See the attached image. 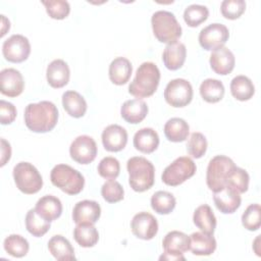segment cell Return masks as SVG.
Masks as SVG:
<instances>
[{"label":"cell","mask_w":261,"mask_h":261,"mask_svg":"<svg viewBox=\"0 0 261 261\" xmlns=\"http://www.w3.org/2000/svg\"><path fill=\"white\" fill-rule=\"evenodd\" d=\"M100 176L106 179H115L119 175L120 164L119 161L111 156L104 157L98 164L97 167Z\"/></svg>","instance_id":"41"},{"label":"cell","mask_w":261,"mask_h":261,"mask_svg":"<svg viewBox=\"0 0 261 261\" xmlns=\"http://www.w3.org/2000/svg\"><path fill=\"white\" fill-rule=\"evenodd\" d=\"M193 221L202 232L213 234L216 227V217L209 205L203 204L197 207L193 215Z\"/></svg>","instance_id":"26"},{"label":"cell","mask_w":261,"mask_h":261,"mask_svg":"<svg viewBox=\"0 0 261 261\" xmlns=\"http://www.w3.org/2000/svg\"><path fill=\"white\" fill-rule=\"evenodd\" d=\"M197 170L195 162L188 156L176 158L162 173V181L171 187H176L192 177Z\"/></svg>","instance_id":"8"},{"label":"cell","mask_w":261,"mask_h":261,"mask_svg":"<svg viewBox=\"0 0 261 261\" xmlns=\"http://www.w3.org/2000/svg\"><path fill=\"white\" fill-rule=\"evenodd\" d=\"M2 53L7 61L20 63L28 59L31 53V44L24 36L12 35L3 42Z\"/></svg>","instance_id":"11"},{"label":"cell","mask_w":261,"mask_h":261,"mask_svg":"<svg viewBox=\"0 0 261 261\" xmlns=\"http://www.w3.org/2000/svg\"><path fill=\"white\" fill-rule=\"evenodd\" d=\"M11 157V147L10 144L4 140L1 139V166H4L7 161H9Z\"/></svg>","instance_id":"46"},{"label":"cell","mask_w":261,"mask_h":261,"mask_svg":"<svg viewBox=\"0 0 261 261\" xmlns=\"http://www.w3.org/2000/svg\"><path fill=\"white\" fill-rule=\"evenodd\" d=\"M62 106L71 117L80 118L87 111V102L85 98L75 91H66L62 95Z\"/></svg>","instance_id":"27"},{"label":"cell","mask_w":261,"mask_h":261,"mask_svg":"<svg viewBox=\"0 0 261 261\" xmlns=\"http://www.w3.org/2000/svg\"><path fill=\"white\" fill-rule=\"evenodd\" d=\"M121 117L128 123L137 124L145 119L148 114V106L141 99L125 101L120 108Z\"/></svg>","instance_id":"21"},{"label":"cell","mask_w":261,"mask_h":261,"mask_svg":"<svg viewBox=\"0 0 261 261\" xmlns=\"http://www.w3.org/2000/svg\"><path fill=\"white\" fill-rule=\"evenodd\" d=\"M159 146V136L151 127H143L134 136V147L145 154L154 152Z\"/></svg>","instance_id":"22"},{"label":"cell","mask_w":261,"mask_h":261,"mask_svg":"<svg viewBox=\"0 0 261 261\" xmlns=\"http://www.w3.org/2000/svg\"><path fill=\"white\" fill-rule=\"evenodd\" d=\"M127 143V132L118 124L106 126L102 133V144L109 152L121 151Z\"/></svg>","instance_id":"17"},{"label":"cell","mask_w":261,"mask_h":261,"mask_svg":"<svg viewBox=\"0 0 261 261\" xmlns=\"http://www.w3.org/2000/svg\"><path fill=\"white\" fill-rule=\"evenodd\" d=\"M249 179H250V176L248 172L245 169L236 166L228 177L227 185L233 188L240 194H243L248 191Z\"/></svg>","instance_id":"42"},{"label":"cell","mask_w":261,"mask_h":261,"mask_svg":"<svg viewBox=\"0 0 261 261\" xmlns=\"http://www.w3.org/2000/svg\"><path fill=\"white\" fill-rule=\"evenodd\" d=\"M42 4L46 7V11L49 16L54 19H63L70 12V5L64 0L42 1Z\"/></svg>","instance_id":"43"},{"label":"cell","mask_w":261,"mask_h":261,"mask_svg":"<svg viewBox=\"0 0 261 261\" xmlns=\"http://www.w3.org/2000/svg\"><path fill=\"white\" fill-rule=\"evenodd\" d=\"M75 242L84 248L94 247L99 240V232L94 224H76L73 229Z\"/></svg>","instance_id":"33"},{"label":"cell","mask_w":261,"mask_h":261,"mask_svg":"<svg viewBox=\"0 0 261 261\" xmlns=\"http://www.w3.org/2000/svg\"><path fill=\"white\" fill-rule=\"evenodd\" d=\"M186 56L187 49L185 44L175 41L166 45L162 54V60L166 68L169 70H176L184 65Z\"/></svg>","instance_id":"20"},{"label":"cell","mask_w":261,"mask_h":261,"mask_svg":"<svg viewBox=\"0 0 261 261\" xmlns=\"http://www.w3.org/2000/svg\"><path fill=\"white\" fill-rule=\"evenodd\" d=\"M152 30L155 38L161 42L170 44L181 36V27L173 13L158 10L151 17Z\"/></svg>","instance_id":"4"},{"label":"cell","mask_w":261,"mask_h":261,"mask_svg":"<svg viewBox=\"0 0 261 261\" xmlns=\"http://www.w3.org/2000/svg\"><path fill=\"white\" fill-rule=\"evenodd\" d=\"M209 62L212 70L215 73L220 75H226L232 71L236 63V58L233 53L228 48L223 46L212 51Z\"/></svg>","instance_id":"18"},{"label":"cell","mask_w":261,"mask_h":261,"mask_svg":"<svg viewBox=\"0 0 261 261\" xmlns=\"http://www.w3.org/2000/svg\"><path fill=\"white\" fill-rule=\"evenodd\" d=\"M25 227L34 237H42L50 229V221L38 214L36 209H30L25 215Z\"/></svg>","instance_id":"35"},{"label":"cell","mask_w":261,"mask_h":261,"mask_svg":"<svg viewBox=\"0 0 261 261\" xmlns=\"http://www.w3.org/2000/svg\"><path fill=\"white\" fill-rule=\"evenodd\" d=\"M209 16V10L206 6L200 4L189 5L184 11V19L191 28H196L204 22Z\"/></svg>","instance_id":"37"},{"label":"cell","mask_w":261,"mask_h":261,"mask_svg":"<svg viewBox=\"0 0 261 261\" xmlns=\"http://www.w3.org/2000/svg\"><path fill=\"white\" fill-rule=\"evenodd\" d=\"M176 205L174 196L166 191H158L151 197V207L158 214H169Z\"/></svg>","instance_id":"34"},{"label":"cell","mask_w":261,"mask_h":261,"mask_svg":"<svg viewBox=\"0 0 261 261\" xmlns=\"http://www.w3.org/2000/svg\"><path fill=\"white\" fill-rule=\"evenodd\" d=\"M133 71L132 63L125 57L114 58L109 65V79L117 86L124 85L128 82Z\"/></svg>","instance_id":"25"},{"label":"cell","mask_w":261,"mask_h":261,"mask_svg":"<svg viewBox=\"0 0 261 261\" xmlns=\"http://www.w3.org/2000/svg\"><path fill=\"white\" fill-rule=\"evenodd\" d=\"M130 228L137 238L149 241L156 236L158 231V222L151 213L139 212L133 217Z\"/></svg>","instance_id":"13"},{"label":"cell","mask_w":261,"mask_h":261,"mask_svg":"<svg viewBox=\"0 0 261 261\" xmlns=\"http://www.w3.org/2000/svg\"><path fill=\"white\" fill-rule=\"evenodd\" d=\"M236 167L234 162L227 156L213 157L207 166L206 182L212 192H216L227 185L228 177Z\"/></svg>","instance_id":"6"},{"label":"cell","mask_w":261,"mask_h":261,"mask_svg":"<svg viewBox=\"0 0 261 261\" xmlns=\"http://www.w3.org/2000/svg\"><path fill=\"white\" fill-rule=\"evenodd\" d=\"M1 19H2V28H1V37H3L7 31H9L10 29V22L9 20L4 16V15H1Z\"/></svg>","instance_id":"48"},{"label":"cell","mask_w":261,"mask_h":261,"mask_svg":"<svg viewBox=\"0 0 261 261\" xmlns=\"http://www.w3.org/2000/svg\"><path fill=\"white\" fill-rule=\"evenodd\" d=\"M160 82V70L153 62H143L137 69L136 76L128 86V93L137 98L152 96Z\"/></svg>","instance_id":"2"},{"label":"cell","mask_w":261,"mask_h":261,"mask_svg":"<svg viewBox=\"0 0 261 261\" xmlns=\"http://www.w3.org/2000/svg\"><path fill=\"white\" fill-rule=\"evenodd\" d=\"M128 184L135 192H145L152 188L155 180V168L145 157L135 156L127 160Z\"/></svg>","instance_id":"3"},{"label":"cell","mask_w":261,"mask_h":261,"mask_svg":"<svg viewBox=\"0 0 261 261\" xmlns=\"http://www.w3.org/2000/svg\"><path fill=\"white\" fill-rule=\"evenodd\" d=\"M24 88L21 73L15 68H5L0 72V92L7 97L19 96Z\"/></svg>","instance_id":"16"},{"label":"cell","mask_w":261,"mask_h":261,"mask_svg":"<svg viewBox=\"0 0 261 261\" xmlns=\"http://www.w3.org/2000/svg\"><path fill=\"white\" fill-rule=\"evenodd\" d=\"M259 242H260V236H258V237L256 238V240H255V242H254V245H253L254 251H255V253H256L257 256H261L260 250L258 249V247H259Z\"/></svg>","instance_id":"49"},{"label":"cell","mask_w":261,"mask_h":261,"mask_svg":"<svg viewBox=\"0 0 261 261\" xmlns=\"http://www.w3.org/2000/svg\"><path fill=\"white\" fill-rule=\"evenodd\" d=\"M4 250L12 257L21 258L25 256L29 252L30 245L29 242L19 234L8 236L3 243Z\"/></svg>","instance_id":"36"},{"label":"cell","mask_w":261,"mask_h":261,"mask_svg":"<svg viewBox=\"0 0 261 261\" xmlns=\"http://www.w3.org/2000/svg\"><path fill=\"white\" fill-rule=\"evenodd\" d=\"M51 182L68 195L80 194L85 186V178L80 171L67 164L55 165L50 173Z\"/></svg>","instance_id":"5"},{"label":"cell","mask_w":261,"mask_h":261,"mask_svg":"<svg viewBox=\"0 0 261 261\" xmlns=\"http://www.w3.org/2000/svg\"><path fill=\"white\" fill-rule=\"evenodd\" d=\"M35 209L39 215L51 222L60 217L62 213V204L57 197L46 195L38 200Z\"/></svg>","instance_id":"24"},{"label":"cell","mask_w":261,"mask_h":261,"mask_svg":"<svg viewBox=\"0 0 261 261\" xmlns=\"http://www.w3.org/2000/svg\"><path fill=\"white\" fill-rule=\"evenodd\" d=\"M207 140L205 136L199 132H195L190 136L187 144V151L193 158H201L207 150Z\"/></svg>","instance_id":"39"},{"label":"cell","mask_w":261,"mask_h":261,"mask_svg":"<svg viewBox=\"0 0 261 261\" xmlns=\"http://www.w3.org/2000/svg\"><path fill=\"white\" fill-rule=\"evenodd\" d=\"M70 157L80 164H89L97 156V145L90 136L76 137L69 147Z\"/></svg>","instance_id":"12"},{"label":"cell","mask_w":261,"mask_h":261,"mask_svg":"<svg viewBox=\"0 0 261 261\" xmlns=\"http://www.w3.org/2000/svg\"><path fill=\"white\" fill-rule=\"evenodd\" d=\"M186 258L184 257L182 254H175V253H168L164 252L160 257L159 260H168V261H177V260H185Z\"/></svg>","instance_id":"47"},{"label":"cell","mask_w":261,"mask_h":261,"mask_svg":"<svg viewBox=\"0 0 261 261\" xmlns=\"http://www.w3.org/2000/svg\"><path fill=\"white\" fill-rule=\"evenodd\" d=\"M101 195L108 203H116L123 199L124 191L122 186L115 179H109L101 188Z\"/></svg>","instance_id":"40"},{"label":"cell","mask_w":261,"mask_h":261,"mask_svg":"<svg viewBox=\"0 0 261 261\" xmlns=\"http://www.w3.org/2000/svg\"><path fill=\"white\" fill-rule=\"evenodd\" d=\"M242 223L251 231L258 230L261 225V208L259 204H251L242 215Z\"/></svg>","instance_id":"38"},{"label":"cell","mask_w":261,"mask_h":261,"mask_svg":"<svg viewBox=\"0 0 261 261\" xmlns=\"http://www.w3.org/2000/svg\"><path fill=\"white\" fill-rule=\"evenodd\" d=\"M200 95L208 103H217L224 96V86L218 80L206 79L200 86Z\"/></svg>","instance_id":"32"},{"label":"cell","mask_w":261,"mask_h":261,"mask_svg":"<svg viewBox=\"0 0 261 261\" xmlns=\"http://www.w3.org/2000/svg\"><path fill=\"white\" fill-rule=\"evenodd\" d=\"M163 130L168 141L179 143L186 141L188 138L190 126L185 119L179 117H172L166 121Z\"/></svg>","instance_id":"30"},{"label":"cell","mask_w":261,"mask_h":261,"mask_svg":"<svg viewBox=\"0 0 261 261\" xmlns=\"http://www.w3.org/2000/svg\"><path fill=\"white\" fill-rule=\"evenodd\" d=\"M213 193L215 206L223 214H231L241 206L242 199L240 193L228 185Z\"/></svg>","instance_id":"14"},{"label":"cell","mask_w":261,"mask_h":261,"mask_svg":"<svg viewBox=\"0 0 261 261\" xmlns=\"http://www.w3.org/2000/svg\"><path fill=\"white\" fill-rule=\"evenodd\" d=\"M101 215V207L96 201L83 200L72 209V220L76 224H95Z\"/></svg>","instance_id":"15"},{"label":"cell","mask_w":261,"mask_h":261,"mask_svg":"<svg viewBox=\"0 0 261 261\" xmlns=\"http://www.w3.org/2000/svg\"><path fill=\"white\" fill-rule=\"evenodd\" d=\"M229 37L228 29L222 23H211L201 30L199 34L200 46L207 51H214L223 47Z\"/></svg>","instance_id":"10"},{"label":"cell","mask_w":261,"mask_h":261,"mask_svg":"<svg viewBox=\"0 0 261 261\" xmlns=\"http://www.w3.org/2000/svg\"><path fill=\"white\" fill-rule=\"evenodd\" d=\"M48 250L51 255L60 261L74 260V250L67 239L63 236H53L48 242Z\"/></svg>","instance_id":"28"},{"label":"cell","mask_w":261,"mask_h":261,"mask_svg":"<svg viewBox=\"0 0 261 261\" xmlns=\"http://www.w3.org/2000/svg\"><path fill=\"white\" fill-rule=\"evenodd\" d=\"M216 249V240L213 234L205 232H193L190 236V250L194 255L209 256Z\"/></svg>","instance_id":"23"},{"label":"cell","mask_w":261,"mask_h":261,"mask_svg":"<svg viewBox=\"0 0 261 261\" xmlns=\"http://www.w3.org/2000/svg\"><path fill=\"white\" fill-rule=\"evenodd\" d=\"M16 188L27 195L38 193L43 187V178L38 169L30 162H19L13 167Z\"/></svg>","instance_id":"7"},{"label":"cell","mask_w":261,"mask_h":261,"mask_svg":"<svg viewBox=\"0 0 261 261\" xmlns=\"http://www.w3.org/2000/svg\"><path fill=\"white\" fill-rule=\"evenodd\" d=\"M164 252L184 254L190 250V237L182 231H169L162 241Z\"/></svg>","instance_id":"29"},{"label":"cell","mask_w":261,"mask_h":261,"mask_svg":"<svg viewBox=\"0 0 261 261\" xmlns=\"http://www.w3.org/2000/svg\"><path fill=\"white\" fill-rule=\"evenodd\" d=\"M70 70L67 63L62 59H55L49 63L46 70L48 84L55 89L66 86L69 82Z\"/></svg>","instance_id":"19"},{"label":"cell","mask_w":261,"mask_h":261,"mask_svg":"<svg viewBox=\"0 0 261 261\" xmlns=\"http://www.w3.org/2000/svg\"><path fill=\"white\" fill-rule=\"evenodd\" d=\"M164 99L172 107H185L193 99V87L185 79H174L165 87Z\"/></svg>","instance_id":"9"},{"label":"cell","mask_w":261,"mask_h":261,"mask_svg":"<svg viewBox=\"0 0 261 261\" xmlns=\"http://www.w3.org/2000/svg\"><path fill=\"white\" fill-rule=\"evenodd\" d=\"M246 10V2L244 0H224L221 2V14L227 19L239 18Z\"/></svg>","instance_id":"44"},{"label":"cell","mask_w":261,"mask_h":261,"mask_svg":"<svg viewBox=\"0 0 261 261\" xmlns=\"http://www.w3.org/2000/svg\"><path fill=\"white\" fill-rule=\"evenodd\" d=\"M231 95L239 101H248L255 94L252 81L246 75H237L230 82Z\"/></svg>","instance_id":"31"},{"label":"cell","mask_w":261,"mask_h":261,"mask_svg":"<svg viewBox=\"0 0 261 261\" xmlns=\"http://www.w3.org/2000/svg\"><path fill=\"white\" fill-rule=\"evenodd\" d=\"M58 120V109L50 101L30 103L24 109V123L34 133L52 130Z\"/></svg>","instance_id":"1"},{"label":"cell","mask_w":261,"mask_h":261,"mask_svg":"<svg viewBox=\"0 0 261 261\" xmlns=\"http://www.w3.org/2000/svg\"><path fill=\"white\" fill-rule=\"evenodd\" d=\"M16 117L15 106L5 100L0 101V121L2 124H10Z\"/></svg>","instance_id":"45"}]
</instances>
